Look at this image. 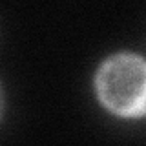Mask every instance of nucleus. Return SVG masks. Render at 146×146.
I'll return each mask as SVG.
<instances>
[{
	"mask_svg": "<svg viewBox=\"0 0 146 146\" xmlns=\"http://www.w3.org/2000/svg\"><path fill=\"white\" fill-rule=\"evenodd\" d=\"M2 113H4V90L0 84V119H2Z\"/></svg>",
	"mask_w": 146,
	"mask_h": 146,
	"instance_id": "nucleus-2",
	"label": "nucleus"
},
{
	"mask_svg": "<svg viewBox=\"0 0 146 146\" xmlns=\"http://www.w3.org/2000/svg\"><path fill=\"white\" fill-rule=\"evenodd\" d=\"M97 97L117 117L146 115V58L135 53H115L95 73Z\"/></svg>",
	"mask_w": 146,
	"mask_h": 146,
	"instance_id": "nucleus-1",
	"label": "nucleus"
}]
</instances>
